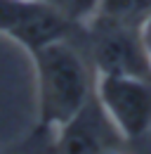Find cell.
I'll use <instances>...</instances> for the list:
<instances>
[{"mask_svg":"<svg viewBox=\"0 0 151 154\" xmlns=\"http://www.w3.org/2000/svg\"><path fill=\"white\" fill-rule=\"evenodd\" d=\"M33 62L38 76V131L55 133L94 93L92 71L69 38L36 50Z\"/></svg>","mask_w":151,"mask_h":154,"instance_id":"1","label":"cell"},{"mask_svg":"<svg viewBox=\"0 0 151 154\" xmlns=\"http://www.w3.org/2000/svg\"><path fill=\"white\" fill-rule=\"evenodd\" d=\"M85 29L90 62L97 74H132L151 78V64L139 43L137 24L94 12Z\"/></svg>","mask_w":151,"mask_h":154,"instance_id":"2","label":"cell"},{"mask_svg":"<svg viewBox=\"0 0 151 154\" xmlns=\"http://www.w3.org/2000/svg\"><path fill=\"white\" fill-rule=\"evenodd\" d=\"M94 97L125 142L151 131V78L132 74H97Z\"/></svg>","mask_w":151,"mask_h":154,"instance_id":"3","label":"cell"},{"mask_svg":"<svg viewBox=\"0 0 151 154\" xmlns=\"http://www.w3.org/2000/svg\"><path fill=\"white\" fill-rule=\"evenodd\" d=\"M118 142H125V140L116 131V126L106 116L104 107L99 104L94 93L73 119H69L61 128L55 131L57 149L69 154L106 152V149H113Z\"/></svg>","mask_w":151,"mask_h":154,"instance_id":"4","label":"cell"},{"mask_svg":"<svg viewBox=\"0 0 151 154\" xmlns=\"http://www.w3.org/2000/svg\"><path fill=\"white\" fill-rule=\"evenodd\" d=\"M73 29L76 24H71L52 5H47L45 0H31L28 10L24 12L19 24L12 29L10 38H14L19 45H24L33 55L36 50L55 43V40L71 38Z\"/></svg>","mask_w":151,"mask_h":154,"instance_id":"5","label":"cell"},{"mask_svg":"<svg viewBox=\"0 0 151 154\" xmlns=\"http://www.w3.org/2000/svg\"><path fill=\"white\" fill-rule=\"evenodd\" d=\"M97 12L123 19L128 24H139L151 12V0H99Z\"/></svg>","mask_w":151,"mask_h":154,"instance_id":"6","label":"cell"},{"mask_svg":"<svg viewBox=\"0 0 151 154\" xmlns=\"http://www.w3.org/2000/svg\"><path fill=\"white\" fill-rule=\"evenodd\" d=\"M45 2L52 5L57 12H61L76 26H85L99 7V0H45Z\"/></svg>","mask_w":151,"mask_h":154,"instance_id":"7","label":"cell"},{"mask_svg":"<svg viewBox=\"0 0 151 154\" xmlns=\"http://www.w3.org/2000/svg\"><path fill=\"white\" fill-rule=\"evenodd\" d=\"M28 5L31 0H0V33L10 36L24 12L28 10Z\"/></svg>","mask_w":151,"mask_h":154,"instance_id":"8","label":"cell"},{"mask_svg":"<svg viewBox=\"0 0 151 154\" xmlns=\"http://www.w3.org/2000/svg\"><path fill=\"white\" fill-rule=\"evenodd\" d=\"M137 33H139V43H142V48L147 52V59L151 64V12L137 24Z\"/></svg>","mask_w":151,"mask_h":154,"instance_id":"9","label":"cell"}]
</instances>
